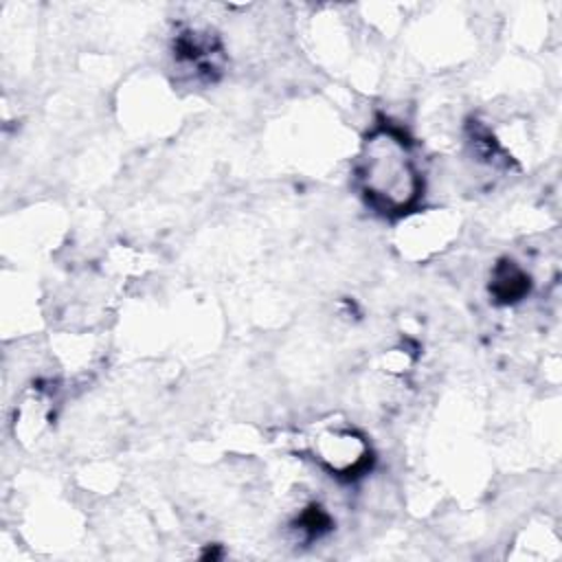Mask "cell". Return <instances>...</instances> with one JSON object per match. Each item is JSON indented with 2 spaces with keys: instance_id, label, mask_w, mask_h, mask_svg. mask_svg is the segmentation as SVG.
<instances>
[{
  "instance_id": "1",
  "label": "cell",
  "mask_w": 562,
  "mask_h": 562,
  "mask_svg": "<svg viewBox=\"0 0 562 562\" xmlns=\"http://www.w3.org/2000/svg\"><path fill=\"white\" fill-rule=\"evenodd\" d=\"M356 182L367 206L384 217H404L424 195V173L413 140L393 123L375 125L362 140Z\"/></svg>"
},
{
  "instance_id": "2",
  "label": "cell",
  "mask_w": 562,
  "mask_h": 562,
  "mask_svg": "<svg viewBox=\"0 0 562 562\" xmlns=\"http://www.w3.org/2000/svg\"><path fill=\"white\" fill-rule=\"evenodd\" d=\"M316 459L336 476H356L371 461V448L364 437L351 428L323 430L314 441Z\"/></svg>"
},
{
  "instance_id": "3",
  "label": "cell",
  "mask_w": 562,
  "mask_h": 562,
  "mask_svg": "<svg viewBox=\"0 0 562 562\" xmlns=\"http://www.w3.org/2000/svg\"><path fill=\"white\" fill-rule=\"evenodd\" d=\"M492 294L501 301V303H514L518 299H522L529 290V277L525 274V270L518 268V263L514 261H501L494 268L492 274V283H490Z\"/></svg>"
}]
</instances>
